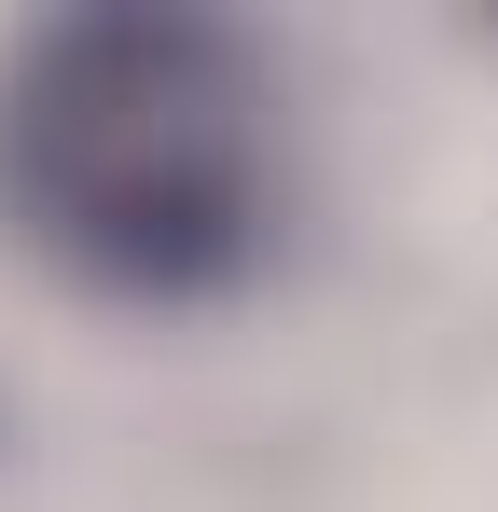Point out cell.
<instances>
[{"label":"cell","mask_w":498,"mask_h":512,"mask_svg":"<svg viewBox=\"0 0 498 512\" xmlns=\"http://www.w3.org/2000/svg\"><path fill=\"white\" fill-rule=\"evenodd\" d=\"M0 222L111 305H194L277 222V84L208 14H56L0 70Z\"/></svg>","instance_id":"cell-1"}]
</instances>
